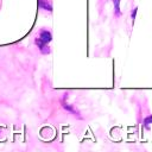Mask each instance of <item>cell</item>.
<instances>
[{
  "label": "cell",
  "instance_id": "cell-3",
  "mask_svg": "<svg viewBox=\"0 0 152 152\" xmlns=\"http://www.w3.org/2000/svg\"><path fill=\"white\" fill-rule=\"evenodd\" d=\"M38 6L39 8L48 11V12H52V1L51 0H38Z\"/></svg>",
  "mask_w": 152,
  "mask_h": 152
},
{
  "label": "cell",
  "instance_id": "cell-1",
  "mask_svg": "<svg viewBox=\"0 0 152 152\" xmlns=\"http://www.w3.org/2000/svg\"><path fill=\"white\" fill-rule=\"evenodd\" d=\"M52 40V33L48 28H40L38 34L34 38V44L37 45L38 50L40 51L42 55H49L51 52V49L49 44Z\"/></svg>",
  "mask_w": 152,
  "mask_h": 152
},
{
  "label": "cell",
  "instance_id": "cell-5",
  "mask_svg": "<svg viewBox=\"0 0 152 152\" xmlns=\"http://www.w3.org/2000/svg\"><path fill=\"white\" fill-rule=\"evenodd\" d=\"M142 124H144V127H145V128H148V127H150V124H152V115L145 118Z\"/></svg>",
  "mask_w": 152,
  "mask_h": 152
},
{
  "label": "cell",
  "instance_id": "cell-4",
  "mask_svg": "<svg viewBox=\"0 0 152 152\" xmlns=\"http://www.w3.org/2000/svg\"><path fill=\"white\" fill-rule=\"evenodd\" d=\"M113 4H114V13L116 17H120L121 15V11H120V0H113Z\"/></svg>",
  "mask_w": 152,
  "mask_h": 152
},
{
  "label": "cell",
  "instance_id": "cell-6",
  "mask_svg": "<svg viewBox=\"0 0 152 152\" xmlns=\"http://www.w3.org/2000/svg\"><path fill=\"white\" fill-rule=\"evenodd\" d=\"M137 11H138V8L135 7L134 10H133V12H132V20L134 21V19H135V13H137Z\"/></svg>",
  "mask_w": 152,
  "mask_h": 152
},
{
  "label": "cell",
  "instance_id": "cell-2",
  "mask_svg": "<svg viewBox=\"0 0 152 152\" xmlns=\"http://www.w3.org/2000/svg\"><path fill=\"white\" fill-rule=\"evenodd\" d=\"M66 100H68V95H66V94H64V96L61 99V104H62V107H63V108H64L66 112H69L70 114H72L74 116L81 118V116H80V112H78V110H77V109H76V108H75L72 104H70V103H69Z\"/></svg>",
  "mask_w": 152,
  "mask_h": 152
}]
</instances>
